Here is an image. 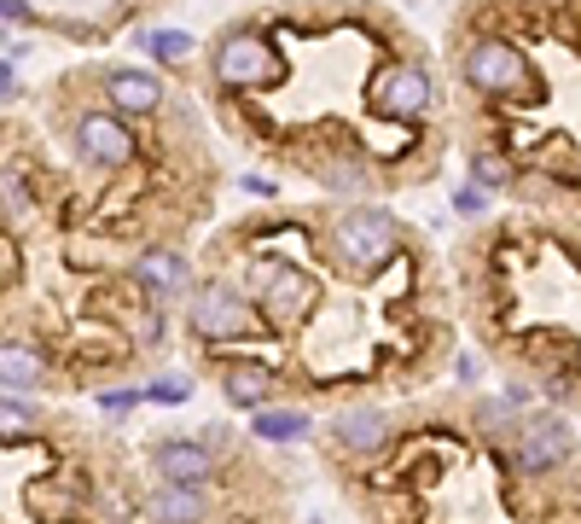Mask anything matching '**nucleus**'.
<instances>
[{
  "label": "nucleus",
  "instance_id": "obj_1",
  "mask_svg": "<svg viewBox=\"0 0 581 524\" xmlns=\"http://www.w3.org/2000/svg\"><path fill=\"white\" fill-rule=\"evenodd\" d=\"M396 245H401V228H396V216L390 210H349V216H337L332 222V257L355 268V275H367V268H379L396 257Z\"/></svg>",
  "mask_w": 581,
  "mask_h": 524
},
{
  "label": "nucleus",
  "instance_id": "obj_2",
  "mask_svg": "<svg viewBox=\"0 0 581 524\" xmlns=\"http://www.w3.org/2000/svg\"><path fill=\"white\" fill-rule=\"evenodd\" d=\"M466 82L477 94H494V99H535L541 94L535 64H529L511 41H500V36H483L466 53Z\"/></svg>",
  "mask_w": 581,
  "mask_h": 524
},
{
  "label": "nucleus",
  "instance_id": "obj_3",
  "mask_svg": "<svg viewBox=\"0 0 581 524\" xmlns=\"http://www.w3.org/2000/svg\"><path fill=\"white\" fill-rule=\"evenodd\" d=\"M285 76V59L273 53L268 36L256 29H233L215 41V82L221 88H273Z\"/></svg>",
  "mask_w": 581,
  "mask_h": 524
},
{
  "label": "nucleus",
  "instance_id": "obj_4",
  "mask_svg": "<svg viewBox=\"0 0 581 524\" xmlns=\"http://www.w3.org/2000/svg\"><path fill=\"white\" fill-rule=\"evenodd\" d=\"M250 327H256V315H250V303H245L238 285H227V280L198 285V297H193V332L198 338L227 344V338H245Z\"/></svg>",
  "mask_w": 581,
  "mask_h": 524
},
{
  "label": "nucleus",
  "instance_id": "obj_5",
  "mask_svg": "<svg viewBox=\"0 0 581 524\" xmlns=\"http://www.w3.org/2000/svg\"><path fill=\"white\" fill-rule=\"evenodd\" d=\"M134 134L123 117H111V111H88L76 123V158L82 163H94V169H128L134 163Z\"/></svg>",
  "mask_w": 581,
  "mask_h": 524
},
{
  "label": "nucleus",
  "instance_id": "obj_6",
  "mask_svg": "<svg viewBox=\"0 0 581 524\" xmlns=\"http://www.w3.org/2000/svg\"><path fill=\"white\" fill-rule=\"evenodd\" d=\"M424 106H431V76L419 64H396L372 88V111L390 117V123H413V117H424Z\"/></svg>",
  "mask_w": 581,
  "mask_h": 524
},
{
  "label": "nucleus",
  "instance_id": "obj_7",
  "mask_svg": "<svg viewBox=\"0 0 581 524\" xmlns=\"http://www.w3.org/2000/svg\"><path fill=\"white\" fill-rule=\"evenodd\" d=\"M564 449H570V431H564L558 414H535V419H529V426L506 443V454H511V466H518V472H546V466H558Z\"/></svg>",
  "mask_w": 581,
  "mask_h": 524
},
{
  "label": "nucleus",
  "instance_id": "obj_8",
  "mask_svg": "<svg viewBox=\"0 0 581 524\" xmlns=\"http://www.w3.org/2000/svg\"><path fill=\"white\" fill-rule=\"evenodd\" d=\"M314 275H302V268H290V263H280V275L268 280V292H262V309L273 315V320H302L314 309Z\"/></svg>",
  "mask_w": 581,
  "mask_h": 524
},
{
  "label": "nucleus",
  "instance_id": "obj_9",
  "mask_svg": "<svg viewBox=\"0 0 581 524\" xmlns=\"http://www.w3.org/2000/svg\"><path fill=\"white\" fill-rule=\"evenodd\" d=\"M106 94H111L116 117H146V111L163 106V82L151 76V71H111L106 76Z\"/></svg>",
  "mask_w": 581,
  "mask_h": 524
},
{
  "label": "nucleus",
  "instance_id": "obj_10",
  "mask_svg": "<svg viewBox=\"0 0 581 524\" xmlns=\"http://www.w3.org/2000/svg\"><path fill=\"white\" fill-rule=\"evenodd\" d=\"M273 385H280V379H273L268 362H233L227 374H221L227 402H233V409H250V414L262 409V402H273Z\"/></svg>",
  "mask_w": 581,
  "mask_h": 524
},
{
  "label": "nucleus",
  "instance_id": "obj_11",
  "mask_svg": "<svg viewBox=\"0 0 581 524\" xmlns=\"http://www.w3.org/2000/svg\"><path fill=\"white\" fill-rule=\"evenodd\" d=\"M390 437V419L379 409H349L337 414V443H344V454H379Z\"/></svg>",
  "mask_w": 581,
  "mask_h": 524
},
{
  "label": "nucleus",
  "instance_id": "obj_12",
  "mask_svg": "<svg viewBox=\"0 0 581 524\" xmlns=\"http://www.w3.org/2000/svg\"><path fill=\"white\" fill-rule=\"evenodd\" d=\"M158 472H163V484H203L215 472V461H210V449H198V443H163Z\"/></svg>",
  "mask_w": 581,
  "mask_h": 524
},
{
  "label": "nucleus",
  "instance_id": "obj_13",
  "mask_svg": "<svg viewBox=\"0 0 581 524\" xmlns=\"http://www.w3.org/2000/svg\"><path fill=\"white\" fill-rule=\"evenodd\" d=\"M151 519L158 524H198L203 519V489L198 484H163L158 501H151Z\"/></svg>",
  "mask_w": 581,
  "mask_h": 524
},
{
  "label": "nucleus",
  "instance_id": "obj_14",
  "mask_svg": "<svg viewBox=\"0 0 581 524\" xmlns=\"http://www.w3.org/2000/svg\"><path fill=\"white\" fill-rule=\"evenodd\" d=\"M41 374H47L41 350H29V344H0V385L29 391V385H41Z\"/></svg>",
  "mask_w": 581,
  "mask_h": 524
},
{
  "label": "nucleus",
  "instance_id": "obj_15",
  "mask_svg": "<svg viewBox=\"0 0 581 524\" xmlns=\"http://www.w3.org/2000/svg\"><path fill=\"white\" fill-rule=\"evenodd\" d=\"M134 275H140L151 292H186V263L175 251H146V257L134 263Z\"/></svg>",
  "mask_w": 581,
  "mask_h": 524
},
{
  "label": "nucleus",
  "instance_id": "obj_16",
  "mask_svg": "<svg viewBox=\"0 0 581 524\" xmlns=\"http://www.w3.org/2000/svg\"><path fill=\"white\" fill-rule=\"evenodd\" d=\"M256 437L262 443H297V437H309V414H290V409H256Z\"/></svg>",
  "mask_w": 581,
  "mask_h": 524
},
{
  "label": "nucleus",
  "instance_id": "obj_17",
  "mask_svg": "<svg viewBox=\"0 0 581 524\" xmlns=\"http://www.w3.org/2000/svg\"><path fill=\"white\" fill-rule=\"evenodd\" d=\"M140 53H151L158 64H181L193 53V36L186 29H140Z\"/></svg>",
  "mask_w": 581,
  "mask_h": 524
},
{
  "label": "nucleus",
  "instance_id": "obj_18",
  "mask_svg": "<svg viewBox=\"0 0 581 524\" xmlns=\"http://www.w3.org/2000/svg\"><path fill=\"white\" fill-rule=\"evenodd\" d=\"M36 431V409L29 402H0V437H24Z\"/></svg>",
  "mask_w": 581,
  "mask_h": 524
},
{
  "label": "nucleus",
  "instance_id": "obj_19",
  "mask_svg": "<svg viewBox=\"0 0 581 524\" xmlns=\"http://www.w3.org/2000/svg\"><path fill=\"white\" fill-rule=\"evenodd\" d=\"M193 397V385L186 379H158V385H146L140 391V402H163V409H175V402H186Z\"/></svg>",
  "mask_w": 581,
  "mask_h": 524
},
{
  "label": "nucleus",
  "instance_id": "obj_20",
  "mask_svg": "<svg viewBox=\"0 0 581 524\" xmlns=\"http://www.w3.org/2000/svg\"><path fill=\"white\" fill-rule=\"evenodd\" d=\"M0 205H7L12 216H24V181H18V169H7V175H0Z\"/></svg>",
  "mask_w": 581,
  "mask_h": 524
},
{
  "label": "nucleus",
  "instance_id": "obj_21",
  "mask_svg": "<svg viewBox=\"0 0 581 524\" xmlns=\"http://www.w3.org/2000/svg\"><path fill=\"white\" fill-rule=\"evenodd\" d=\"M454 210H459V216H483V210H489V193H483V187H459V193H454Z\"/></svg>",
  "mask_w": 581,
  "mask_h": 524
},
{
  "label": "nucleus",
  "instance_id": "obj_22",
  "mask_svg": "<svg viewBox=\"0 0 581 524\" xmlns=\"http://www.w3.org/2000/svg\"><path fill=\"white\" fill-rule=\"evenodd\" d=\"M477 181H483V187H500V181H506V163L483 151V158H477Z\"/></svg>",
  "mask_w": 581,
  "mask_h": 524
},
{
  "label": "nucleus",
  "instance_id": "obj_23",
  "mask_svg": "<svg viewBox=\"0 0 581 524\" xmlns=\"http://www.w3.org/2000/svg\"><path fill=\"white\" fill-rule=\"evenodd\" d=\"M134 402H140V391H111V397H99V409H106V414H128Z\"/></svg>",
  "mask_w": 581,
  "mask_h": 524
},
{
  "label": "nucleus",
  "instance_id": "obj_24",
  "mask_svg": "<svg viewBox=\"0 0 581 524\" xmlns=\"http://www.w3.org/2000/svg\"><path fill=\"white\" fill-rule=\"evenodd\" d=\"M0 19H29V7L24 0H0Z\"/></svg>",
  "mask_w": 581,
  "mask_h": 524
},
{
  "label": "nucleus",
  "instance_id": "obj_25",
  "mask_svg": "<svg viewBox=\"0 0 581 524\" xmlns=\"http://www.w3.org/2000/svg\"><path fill=\"white\" fill-rule=\"evenodd\" d=\"M7 94H18V82H12V64H0V99Z\"/></svg>",
  "mask_w": 581,
  "mask_h": 524
}]
</instances>
